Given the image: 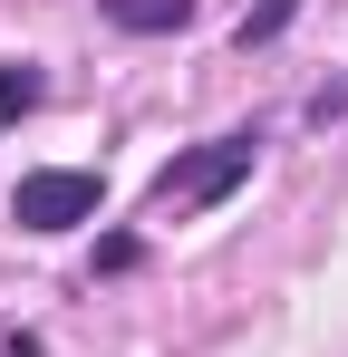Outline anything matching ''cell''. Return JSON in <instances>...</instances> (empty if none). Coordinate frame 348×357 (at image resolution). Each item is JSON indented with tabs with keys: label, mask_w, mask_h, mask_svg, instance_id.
<instances>
[{
	"label": "cell",
	"mask_w": 348,
	"mask_h": 357,
	"mask_svg": "<svg viewBox=\"0 0 348 357\" xmlns=\"http://www.w3.org/2000/svg\"><path fill=\"white\" fill-rule=\"evenodd\" d=\"M252 165H261V126H232V135L194 145V155H174L165 174H155V213H203V203H223Z\"/></svg>",
	"instance_id": "6da1fadb"
},
{
	"label": "cell",
	"mask_w": 348,
	"mask_h": 357,
	"mask_svg": "<svg viewBox=\"0 0 348 357\" xmlns=\"http://www.w3.org/2000/svg\"><path fill=\"white\" fill-rule=\"evenodd\" d=\"M97 203H107V174L39 165V174H20V193H10V222L20 232H78V222H97Z\"/></svg>",
	"instance_id": "7a4b0ae2"
},
{
	"label": "cell",
	"mask_w": 348,
	"mask_h": 357,
	"mask_svg": "<svg viewBox=\"0 0 348 357\" xmlns=\"http://www.w3.org/2000/svg\"><path fill=\"white\" fill-rule=\"evenodd\" d=\"M116 29H136V39H174V29H194V0H97Z\"/></svg>",
	"instance_id": "3957f363"
},
{
	"label": "cell",
	"mask_w": 348,
	"mask_h": 357,
	"mask_svg": "<svg viewBox=\"0 0 348 357\" xmlns=\"http://www.w3.org/2000/svg\"><path fill=\"white\" fill-rule=\"evenodd\" d=\"M29 107H39V68H29V59H0V126H20Z\"/></svg>",
	"instance_id": "277c9868"
},
{
	"label": "cell",
	"mask_w": 348,
	"mask_h": 357,
	"mask_svg": "<svg viewBox=\"0 0 348 357\" xmlns=\"http://www.w3.org/2000/svg\"><path fill=\"white\" fill-rule=\"evenodd\" d=\"M290 20H300V0H261V10H242V29H232V39H242V49H261V39H281Z\"/></svg>",
	"instance_id": "5b68a950"
},
{
	"label": "cell",
	"mask_w": 348,
	"mask_h": 357,
	"mask_svg": "<svg viewBox=\"0 0 348 357\" xmlns=\"http://www.w3.org/2000/svg\"><path fill=\"white\" fill-rule=\"evenodd\" d=\"M136 261H145V241H136V232H116V241H97V271H136Z\"/></svg>",
	"instance_id": "8992f818"
}]
</instances>
